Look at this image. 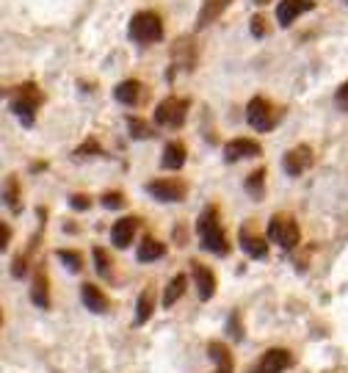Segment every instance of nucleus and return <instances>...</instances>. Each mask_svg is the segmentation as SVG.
<instances>
[{"instance_id": "37", "label": "nucleus", "mask_w": 348, "mask_h": 373, "mask_svg": "<svg viewBox=\"0 0 348 373\" xmlns=\"http://www.w3.org/2000/svg\"><path fill=\"white\" fill-rule=\"evenodd\" d=\"M254 3H268V0H254Z\"/></svg>"}, {"instance_id": "4", "label": "nucleus", "mask_w": 348, "mask_h": 373, "mask_svg": "<svg viewBox=\"0 0 348 373\" xmlns=\"http://www.w3.org/2000/svg\"><path fill=\"white\" fill-rule=\"evenodd\" d=\"M268 241L277 244V247H282L285 251L296 249L301 244V227H299V221L293 216H287V213H274L271 221H268Z\"/></svg>"}, {"instance_id": "17", "label": "nucleus", "mask_w": 348, "mask_h": 373, "mask_svg": "<svg viewBox=\"0 0 348 373\" xmlns=\"http://www.w3.org/2000/svg\"><path fill=\"white\" fill-rule=\"evenodd\" d=\"M138 218L136 216H125L119 218V221H114V230H111V241H114V247L125 249L133 244V235H136V230H138Z\"/></svg>"}, {"instance_id": "33", "label": "nucleus", "mask_w": 348, "mask_h": 373, "mask_svg": "<svg viewBox=\"0 0 348 373\" xmlns=\"http://www.w3.org/2000/svg\"><path fill=\"white\" fill-rule=\"evenodd\" d=\"M69 205H72L75 211H89V208H92V199H89L86 194H72V196H69Z\"/></svg>"}, {"instance_id": "24", "label": "nucleus", "mask_w": 348, "mask_h": 373, "mask_svg": "<svg viewBox=\"0 0 348 373\" xmlns=\"http://www.w3.org/2000/svg\"><path fill=\"white\" fill-rule=\"evenodd\" d=\"M155 312V296H152V288H144L141 296H138V304H136V324H147L150 315Z\"/></svg>"}, {"instance_id": "16", "label": "nucleus", "mask_w": 348, "mask_h": 373, "mask_svg": "<svg viewBox=\"0 0 348 373\" xmlns=\"http://www.w3.org/2000/svg\"><path fill=\"white\" fill-rule=\"evenodd\" d=\"M238 241H241V249H244L249 257H254V260H265V257H268V238L254 235L249 227H241Z\"/></svg>"}, {"instance_id": "25", "label": "nucleus", "mask_w": 348, "mask_h": 373, "mask_svg": "<svg viewBox=\"0 0 348 373\" xmlns=\"http://www.w3.org/2000/svg\"><path fill=\"white\" fill-rule=\"evenodd\" d=\"M186 282H188V277H186V274H177V277H172L169 288H166V293H163V307H174V304H177V299L186 293Z\"/></svg>"}, {"instance_id": "35", "label": "nucleus", "mask_w": 348, "mask_h": 373, "mask_svg": "<svg viewBox=\"0 0 348 373\" xmlns=\"http://www.w3.org/2000/svg\"><path fill=\"white\" fill-rule=\"evenodd\" d=\"M335 102H337V108H343V111H348V81L337 89V94H335Z\"/></svg>"}, {"instance_id": "18", "label": "nucleus", "mask_w": 348, "mask_h": 373, "mask_svg": "<svg viewBox=\"0 0 348 373\" xmlns=\"http://www.w3.org/2000/svg\"><path fill=\"white\" fill-rule=\"evenodd\" d=\"M208 357L216 362L213 373H235V360H232V351L224 345L222 341H210L208 343Z\"/></svg>"}, {"instance_id": "11", "label": "nucleus", "mask_w": 348, "mask_h": 373, "mask_svg": "<svg viewBox=\"0 0 348 373\" xmlns=\"http://www.w3.org/2000/svg\"><path fill=\"white\" fill-rule=\"evenodd\" d=\"M191 277L196 282V293H199L202 302H210V299L216 296V274H213L205 263L193 260V263H191Z\"/></svg>"}, {"instance_id": "14", "label": "nucleus", "mask_w": 348, "mask_h": 373, "mask_svg": "<svg viewBox=\"0 0 348 373\" xmlns=\"http://www.w3.org/2000/svg\"><path fill=\"white\" fill-rule=\"evenodd\" d=\"M229 3H232V0H202V6H199V11H196V31L213 25L224 11L229 8Z\"/></svg>"}, {"instance_id": "7", "label": "nucleus", "mask_w": 348, "mask_h": 373, "mask_svg": "<svg viewBox=\"0 0 348 373\" xmlns=\"http://www.w3.org/2000/svg\"><path fill=\"white\" fill-rule=\"evenodd\" d=\"M290 365H293V354L287 348H268L246 373H285Z\"/></svg>"}, {"instance_id": "12", "label": "nucleus", "mask_w": 348, "mask_h": 373, "mask_svg": "<svg viewBox=\"0 0 348 373\" xmlns=\"http://www.w3.org/2000/svg\"><path fill=\"white\" fill-rule=\"evenodd\" d=\"M313 8H316V0H280V6H277V23L282 28H287L290 23H296L301 14H307Z\"/></svg>"}, {"instance_id": "13", "label": "nucleus", "mask_w": 348, "mask_h": 373, "mask_svg": "<svg viewBox=\"0 0 348 373\" xmlns=\"http://www.w3.org/2000/svg\"><path fill=\"white\" fill-rule=\"evenodd\" d=\"M257 155H263V147L254 138H232V141L224 144V160L227 163H235V160L257 158Z\"/></svg>"}, {"instance_id": "29", "label": "nucleus", "mask_w": 348, "mask_h": 373, "mask_svg": "<svg viewBox=\"0 0 348 373\" xmlns=\"http://www.w3.org/2000/svg\"><path fill=\"white\" fill-rule=\"evenodd\" d=\"M95 263H97V274L102 277V280H114V271H111V260H108V251L105 249L95 247Z\"/></svg>"}, {"instance_id": "38", "label": "nucleus", "mask_w": 348, "mask_h": 373, "mask_svg": "<svg viewBox=\"0 0 348 373\" xmlns=\"http://www.w3.org/2000/svg\"><path fill=\"white\" fill-rule=\"evenodd\" d=\"M346 3H348V0H346Z\"/></svg>"}, {"instance_id": "28", "label": "nucleus", "mask_w": 348, "mask_h": 373, "mask_svg": "<svg viewBox=\"0 0 348 373\" xmlns=\"http://www.w3.org/2000/svg\"><path fill=\"white\" fill-rule=\"evenodd\" d=\"M263 183H265V169H257L246 177V194H252L254 199H263Z\"/></svg>"}, {"instance_id": "3", "label": "nucleus", "mask_w": 348, "mask_h": 373, "mask_svg": "<svg viewBox=\"0 0 348 373\" xmlns=\"http://www.w3.org/2000/svg\"><path fill=\"white\" fill-rule=\"evenodd\" d=\"M127 36L136 42V45H155L163 39V17H160L158 11H150V8H144V11H136L133 17H130V25H127Z\"/></svg>"}, {"instance_id": "8", "label": "nucleus", "mask_w": 348, "mask_h": 373, "mask_svg": "<svg viewBox=\"0 0 348 373\" xmlns=\"http://www.w3.org/2000/svg\"><path fill=\"white\" fill-rule=\"evenodd\" d=\"M172 61H174V69H186L191 72L196 61H199V45L193 36H180L174 45H172Z\"/></svg>"}, {"instance_id": "23", "label": "nucleus", "mask_w": 348, "mask_h": 373, "mask_svg": "<svg viewBox=\"0 0 348 373\" xmlns=\"http://www.w3.org/2000/svg\"><path fill=\"white\" fill-rule=\"evenodd\" d=\"M3 199H6V205H8V211L11 213H20L23 211V196H20V180L14 177V174H8L6 177V186H3Z\"/></svg>"}, {"instance_id": "9", "label": "nucleus", "mask_w": 348, "mask_h": 373, "mask_svg": "<svg viewBox=\"0 0 348 373\" xmlns=\"http://www.w3.org/2000/svg\"><path fill=\"white\" fill-rule=\"evenodd\" d=\"M282 166H285L287 177H301L313 166V150L307 144H299V147L287 150L285 158H282Z\"/></svg>"}, {"instance_id": "30", "label": "nucleus", "mask_w": 348, "mask_h": 373, "mask_svg": "<svg viewBox=\"0 0 348 373\" xmlns=\"http://www.w3.org/2000/svg\"><path fill=\"white\" fill-rule=\"evenodd\" d=\"M125 194L122 191H108V194H102V205L105 208H111V211H119V208H125Z\"/></svg>"}, {"instance_id": "10", "label": "nucleus", "mask_w": 348, "mask_h": 373, "mask_svg": "<svg viewBox=\"0 0 348 373\" xmlns=\"http://www.w3.org/2000/svg\"><path fill=\"white\" fill-rule=\"evenodd\" d=\"M147 194L155 196L158 202H183L188 188L180 180H152V183H147Z\"/></svg>"}, {"instance_id": "32", "label": "nucleus", "mask_w": 348, "mask_h": 373, "mask_svg": "<svg viewBox=\"0 0 348 373\" xmlns=\"http://www.w3.org/2000/svg\"><path fill=\"white\" fill-rule=\"evenodd\" d=\"M252 33L257 36V39L268 36V23H265V17H263V14H254L252 17Z\"/></svg>"}, {"instance_id": "20", "label": "nucleus", "mask_w": 348, "mask_h": 373, "mask_svg": "<svg viewBox=\"0 0 348 373\" xmlns=\"http://www.w3.org/2000/svg\"><path fill=\"white\" fill-rule=\"evenodd\" d=\"M31 302L36 304V307H42V310H47V307H50V282H47L44 268H36V274H33Z\"/></svg>"}, {"instance_id": "21", "label": "nucleus", "mask_w": 348, "mask_h": 373, "mask_svg": "<svg viewBox=\"0 0 348 373\" xmlns=\"http://www.w3.org/2000/svg\"><path fill=\"white\" fill-rule=\"evenodd\" d=\"M186 158H188V150H186L183 141H169L163 147L160 163H163V169H183L186 166Z\"/></svg>"}, {"instance_id": "5", "label": "nucleus", "mask_w": 348, "mask_h": 373, "mask_svg": "<svg viewBox=\"0 0 348 373\" xmlns=\"http://www.w3.org/2000/svg\"><path fill=\"white\" fill-rule=\"evenodd\" d=\"M191 108V100L186 97H166L160 100L158 108H155V124L158 127H169V130H177L180 124L186 122Z\"/></svg>"}, {"instance_id": "31", "label": "nucleus", "mask_w": 348, "mask_h": 373, "mask_svg": "<svg viewBox=\"0 0 348 373\" xmlns=\"http://www.w3.org/2000/svg\"><path fill=\"white\" fill-rule=\"evenodd\" d=\"M89 153L92 155H102V147L97 144L95 138H89V141H83L78 150H75V158H89Z\"/></svg>"}, {"instance_id": "19", "label": "nucleus", "mask_w": 348, "mask_h": 373, "mask_svg": "<svg viewBox=\"0 0 348 373\" xmlns=\"http://www.w3.org/2000/svg\"><path fill=\"white\" fill-rule=\"evenodd\" d=\"M80 299H83V304H86V310L92 312H105L108 307H111V302H108V296L97 288V285H92V282H86V285H80Z\"/></svg>"}, {"instance_id": "2", "label": "nucleus", "mask_w": 348, "mask_h": 373, "mask_svg": "<svg viewBox=\"0 0 348 373\" xmlns=\"http://www.w3.org/2000/svg\"><path fill=\"white\" fill-rule=\"evenodd\" d=\"M42 102H44V94H42V89H39L33 81L20 83L14 92L8 94V108H11V114L25 124V127H31L33 124L36 111L42 108Z\"/></svg>"}, {"instance_id": "27", "label": "nucleus", "mask_w": 348, "mask_h": 373, "mask_svg": "<svg viewBox=\"0 0 348 373\" xmlns=\"http://www.w3.org/2000/svg\"><path fill=\"white\" fill-rule=\"evenodd\" d=\"M59 260H61L64 266L72 271V274H78V271H83V257L75 251V249H59Z\"/></svg>"}, {"instance_id": "15", "label": "nucleus", "mask_w": 348, "mask_h": 373, "mask_svg": "<svg viewBox=\"0 0 348 373\" xmlns=\"http://www.w3.org/2000/svg\"><path fill=\"white\" fill-rule=\"evenodd\" d=\"M114 100H116V102H122V105H127V108H136V105L144 100V83H141V81H136V78L122 81V83L114 89Z\"/></svg>"}, {"instance_id": "34", "label": "nucleus", "mask_w": 348, "mask_h": 373, "mask_svg": "<svg viewBox=\"0 0 348 373\" xmlns=\"http://www.w3.org/2000/svg\"><path fill=\"white\" fill-rule=\"evenodd\" d=\"M227 329H229L232 341H241V338H244V329H241V318H238V312H232V315H229V324H227Z\"/></svg>"}, {"instance_id": "1", "label": "nucleus", "mask_w": 348, "mask_h": 373, "mask_svg": "<svg viewBox=\"0 0 348 373\" xmlns=\"http://www.w3.org/2000/svg\"><path fill=\"white\" fill-rule=\"evenodd\" d=\"M196 232H199V241H202V247L208 249V251H213L219 257L229 254V241H227V232H224L216 205H208L199 213V218H196Z\"/></svg>"}, {"instance_id": "22", "label": "nucleus", "mask_w": 348, "mask_h": 373, "mask_svg": "<svg viewBox=\"0 0 348 373\" xmlns=\"http://www.w3.org/2000/svg\"><path fill=\"white\" fill-rule=\"evenodd\" d=\"M166 254V244H160L155 238H144L138 249H136V260L138 263H152V260H160Z\"/></svg>"}, {"instance_id": "36", "label": "nucleus", "mask_w": 348, "mask_h": 373, "mask_svg": "<svg viewBox=\"0 0 348 373\" xmlns=\"http://www.w3.org/2000/svg\"><path fill=\"white\" fill-rule=\"evenodd\" d=\"M8 241H11V227L3 224L0 227V249H8Z\"/></svg>"}, {"instance_id": "26", "label": "nucleus", "mask_w": 348, "mask_h": 373, "mask_svg": "<svg viewBox=\"0 0 348 373\" xmlns=\"http://www.w3.org/2000/svg\"><path fill=\"white\" fill-rule=\"evenodd\" d=\"M127 130L133 138H150L152 136V124L144 122L141 117H127Z\"/></svg>"}, {"instance_id": "6", "label": "nucleus", "mask_w": 348, "mask_h": 373, "mask_svg": "<svg viewBox=\"0 0 348 373\" xmlns=\"http://www.w3.org/2000/svg\"><path fill=\"white\" fill-rule=\"evenodd\" d=\"M246 119H249V124H252L254 130L268 133V130H274L277 122H280V111H277V105H274L271 100H265V97H252L249 105H246Z\"/></svg>"}]
</instances>
